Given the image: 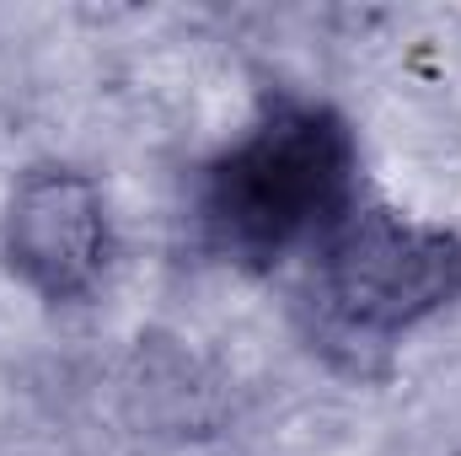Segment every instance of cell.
<instances>
[{
  "mask_svg": "<svg viewBox=\"0 0 461 456\" xmlns=\"http://www.w3.org/2000/svg\"><path fill=\"white\" fill-rule=\"evenodd\" d=\"M359 210V140L333 103L279 97L199 178L204 242L236 269H279Z\"/></svg>",
  "mask_w": 461,
  "mask_h": 456,
  "instance_id": "1",
  "label": "cell"
},
{
  "mask_svg": "<svg viewBox=\"0 0 461 456\" xmlns=\"http://www.w3.org/2000/svg\"><path fill=\"white\" fill-rule=\"evenodd\" d=\"M306 258V343L354 381L386 376L397 343L461 301V231L386 205H359Z\"/></svg>",
  "mask_w": 461,
  "mask_h": 456,
  "instance_id": "2",
  "label": "cell"
},
{
  "mask_svg": "<svg viewBox=\"0 0 461 456\" xmlns=\"http://www.w3.org/2000/svg\"><path fill=\"white\" fill-rule=\"evenodd\" d=\"M0 252L32 296L54 306L86 301L113 258V215L103 183L65 161L27 167L5 199Z\"/></svg>",
  "mask_w": 461,
  "mask_h": 456,
  "instance_id": "3",
  "label": "cell"
}]
</instances>
